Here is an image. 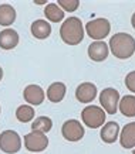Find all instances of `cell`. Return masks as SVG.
<instances>
[{
	"mask_svg": "<svg viewBox=\"0 0 135 154\" xmlns=\"http://www.w3.org/2000/svg\"><path fill=\"white\" fill-rule=\"evenodd\" d=\"M108 48L118 60H128L135 54V38L128 33H117L110 38Z\"/></svg>",
	"mask_w": 135,
	"mask_h": 154,
	"instance_id": "1",
	"label": "cell"
},
{
	"mask_svg": "<svg viewBox=\"0 0 135 154\" xmlns=\"http://www.w3.org/2000/svg\"><path fill=\"white\" fill-rule=\"evenodd\" d=\"M60 37L67 45H78L84 40V26L78 17H67L60 27Z\"/></svg>",
	"mask_w": 135,
	"mask_h": 154,
	"instance_id": "2",
	"label": "cell"
},
{
	"mask_svg": "<svg viewBox=\"0 0 135 154\" xmlns=\"http://www.w3.org/2000/svg\"><path fill=\"white\" fill-rule=\"evenodd\" d=\"M105 112L103 107L95 106V105H88L81 110V122L90 129H100L105 123Z\"/></svg>",
	"mask_w": 135,
	"mask_h": 154,
	"instance_id": "3",
	"label": "cell"
},
{
	"mask_svg": "<svg viewBox=\"0 0 135 154\" xmlns=\"http://www.w3.org/2000/svg\"><path fill=\"white\" fill-rule=\"evenodd\" d=\"M84 31L87 33V35L91 40L103 41L105 37H108V34L111 31V23L104 17H98V19L90 20L88 23L85 24Z\"/></svg>",
	"mask_w": 135,
	"mask_h": 154,
	"instance_id": "4",
	"label": "cell"
},
{
	"mask_svg": "<svg viewBox=\"0 0 135 154\" xmlns=\"http://www.w3.org/2000/svg\"><path fill=\"white\" fill-rule=\"evenodd\" d=\"M23 140L17 131L5 130L0 133V150L6 154H16L21 149Z\"/></svg>",
	"mask_w": 135,
	"mask_h": 154,
	"instance_id": "5",
	"label": "cell"
},
{
	"mask_svg": "<svg viewBox=\"0 0 135 154\" xmlns=\"http://www.w3.org/2000/svg\"><path fill=\"white\" fill-rule=\"evenodd\" d=\"M100 103L103 106V110L108 115H115L118 112V103L121 99V95L115 88H104L98 96Z\"/></svg>",
	"mask_w": 135,
	"mask_h": 154,
	"instance_id": "6",
	"label": "cell"
},
{
	"mask_svg": "<svg viewBox=\"0 0 135 154\" xmlns=\"http://www.w3.org/2000/svg\"><path fill=\"white\" fill-rule=\"evenodd\" d=\"M61 134L67 141H80L85 134V129L77 119H68L61 126Z\"/></svg>",
	"mask_w": 135,
	"mask_h": 154,
	"instance_id": "7",
	"label": "cell"
},
{
	"mask_svg": "<svg viewBox=\"0 0 135 154\" xmlns=\"http://www.w3.org/2000/svg\"><path fill=\"white\" fill-rule=\"evenodd\" d=\"M24 147L30 153H41L48 147V139L44 133L31 130L24 134Z\"/></svg>",
	"mask_w": 135,
	"mask_h": 154,
	"instance_id": "8",
	"label": "cell"
},
{
	"mask_svg": "<svg viewBox=\"0 0 135 154\" xmlns=\"http://www.w3.org/2000/svg\"><path fill=\"white\" fill-rule=\"evenodd\" d=\"M23 98H24V100L27 102V105H30V106H38V105H41V103L44 102L46 92H44V89H43L40 85L30 84L24 88Z\"/></svg>",
	"mask_w": 135,
	"mask_h": 154,
	"instance_id": "9",
	"label": "cell"
},
{
	"mask_svg": "<svg viewBox=\"0 0 135 154\" xmlns=\"http://www.w3.org/2000/svg\"><path fill=\"white\" fill-rule=\"evenodd\" d=\"M97 85L93 84V82H83L75 89V98L81 103H91L97 98Z\"/></svg>",
	"mask_w": 135,
	"mask_h": 154,
	"instance_id": "10",
	"label": "cell"
},
{
	"mask_svg": "<svg viewBox=\"0 0 135 154\" xmlns=\"http://www.w3.org/2000/svg\"><path fill=\"white\" fill-rule=\"evenodd\" d=\"M88 58L94 62H103L110 55V48L105 41H93L88 45Z\"/></svg>",
	"mask_w": 135,
	"mask_h": 154,
	"instance_id": "11",
	"label": "cell"
},
{
	"mask_svg": "<svg viewBox=\"0 0 135 154\" xmlns=\"http://www.w3.org/2000/svg\"><path fill=\"white\" fill-rule=\"evenodd\" d=\"M120 130H121V127H120V125H118L117 122H114V120L105 122L104 126L101 127V130H100V137H101V140H103L104 143L112 144V143H115V141L118 140Z\"/></svg>",
	"mask_w": 135,
	"mask_h": 154,
	"instance_id": "12",
	"label": "cell"
},
{
	"mask_svg": "<svg viewBox=\"0 0 135 154\" xmlns=\"http://www.w3.org/2000/svg\"><path fill=\"white\" fill-rule=\"evenodd\" d=\"M120 144L124 149H135V122H130L120 130Z\"/></svg>",
	"mask_w": 135,
	"mask_h": 154,
	"instance_id": "13",
	"label": "cell"
},
{
	"mask_svg": "<svg viewBox=\"0 0 135 154\" xmlns=\"http://www.w3.org/2000/svg\"><path fill=\"white\" fill-rule=\"evenodd\" d=\"M19 33L13 30V28H5L0 31V48L2 50H13V48L17 47L19 44Z\"/></svg>",
	"mask_w": 135,
	"mask_h": 154,
	"instance_id": "14",
	"label": "cell"
},
{
	"mask_svg": "<svg viewBox=\"0 0 135 154\" xmlns=\"http://www.w3.org/2000/svg\"><path fill=\"white\" fill-rule=\"evenodd\" d=\"M30 31H31V35L37 40H46L51 35V26L47 20H36L31 23V27H30Z\"/></svg>",
	"mask_w": 135,
	"mask_h": 154,
	"instance_id": "15",
	"label": "cell"
},
{
	"mask_svg": "<svg viewBox=\"0 0 135 154\" xmlns=\"http://www.w3.org/2000/svg\"><path fill=\"white\" fill-rule=\"evenodd\" d=\"M67 92V86L63 82H53L48 88H47V99L51 103H60L65 96Z\"/></svg>",
	"mask_w": 135,
	"mask_h": 154,
	"instance_id": "16",
	"label": "cell"
},
{
	"mask_svg": "<svg viewBox=\"0 0 135 154\" xmlns=\"http://www.w3.org/2000/svg\"><path fill=\"white\" fill-rule=\"evenodd\" d=\"M118 110L125 117H135V95H125L120 99Z\"/></svg>",
	"mask_w": 135,
	"mask_h": 154,
	"instance_id": "17",
	"label": "cell"
},
{
	"mask_svg": "<svg viewBox=\"0 0 135 154\" xmlns=\"http://www.w3.org/2000/svg\"><path fill=\"white\" fill-rule=\"evenodd\" d=\"M16 21V10L13 6L0 5V26L2 27H9Z\"/></svg>",
	"mask_w": 135,
	"mask_h": 154,
	"instance_id": "18",
	"label": "cell"
},
{
	"mask_svg": "<svg viewBox=\"0 0 135 154\" xmlns=\"http://www.w3.org/2000/svg\"><path fill=\"white\" fill-rule=\"evenodd\" d=\"M44 16L51 23H60L65 17L64 11L57 6V3H47V6L44 7Z\"/></svg>",
	"mask_w": 135,
	"mask_h": 154,
	"instance_id": "19",
	"label": "cell"
},
{
	"mask_svg": "<svg viewBox=\"0 0 135 154\" xmlns=\"http://www.w3.org/2000/svg\"><path fill=\"white\" fill-rule=\"evenodd\" d=\"M53 127V120L48 116H38L31 122V130L33 131H40L47 134L51 130Z\"/></svg>",
	"mask_w": 135,
	"mask_h": 154,
	"instance_id": "20",
	"label": "cell"
},
{
	"mask_svg": "<svg viewBox=\"0 0 135 154\" xmlns=\"http://www.w3.org/2000/svg\"><path fill=\"white\" fill-rule=\"evenodd\" d=\"M36 116V112H34V107L30 106V105H20L17 109H16V117L17 120L21 122V123H28L31 122Z\"/></svg>",
	"mask_w": 135,
	"mask_h": 154,
	"instance_id": "21",
	"label": "cell"
},
{
	"mask_svg": "<svg viewBox=\"0 0 135 154\" xmlns=\"http://www.w3.org/2000/svg\"><path fill=\"white\" fill-rule=\"evenodd\" d=\"M57 6L60 7L63 11H75V10L78 9L80 6V0H58L57 2Z\"/></svg>",
	"mask_w": 135,
	"mask_h": 154,
	"instance_id": "22",
	"label": "cell"
},
{
	"mask_svg": "<svg viewBox=\"0 0 135 154\" xmlns=\"http://www.w3.org/2000/svg\"><path fill=\"white\" fill-rule=\"evenodd\" d=\"M125 86L130 89L132 94H135V71H131L125 76Z\"/></svg>",
	"mask_w": 135,
	"mask_h": 154,
	"instance_id": "23",
	"label": "cell"
},
{
	"mask_svg": "<svg viewBox=\"0 0 135 154\" xmlns=\"http://www.w3.org/2000/svg\"><path fill=\"white\" fill-rule=\"evenodd\" d=\"M131 26H132V28L135 30V13L132 14V17H131Z\"/></svg>",
	"mask_w": 135,
	"mask_h": 154,
	"instance_id": "24",
	"label": "cell"
},
{
	"mask_svg": "<svg viewBox=\"0 0 135 154\" xmlns=\"http://www.w3.org/2000/svg\"><path fill=\"white\" fill-rule=\"evenodd\" d=\"M36 5H47V2L46 0H38V2H34Z\"/></svg>",
	"mask_w": 135,
	"mask_h": 154,
	"instance_id": "25",
	"label": "cell"
},
{
	"mask_svg": "<svg viewBox=\"0 0 135 154\" xmlns=\"http://www.w3.org/2000/svg\"><path fill=\"white\" fill-rule=\"evenodd\" d=\"M3 79V69H2V66H0V81Z\"/></svg>",
	"mask_w": 135,
	"mask_h": 154,
	"instance_id": "26",
	"label": "cell"
},
{
	"mask_svg": "<svg viewBox=\"0 0 135 154\" xmlns=\"http://www.w3.org/2000/svg\"><path fill=\"white\" fill-rule=\"evenodd\" d=\"M132 154H135V149H134V151H132Z\"/></svg>",
	"mask_w": 135,
	"mask_h": 154,
	"instance_id": "27",
	"label": "cell"
},
{
	"mask_svg": "<svg viewBox=\"0 0 135 154\" xmlns=\"http://www.w3.org/2000/svg\"><path fill=\"white\" fill-rule=\"evenodd\" d=\"M0 113H2V107H0Z\"/></svg>",
	"mask_w": 135,
	"mask_h": 154,
	"instance_id": "28",
	"label": "cell"
}]
</instances>
